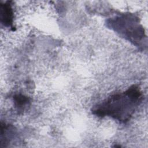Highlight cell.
<instances>
[{"label": "cell", "instance_id": "obj_1", "mask_svg": "<svg viewBox=\"0 0 148 148\" xmlns=\"http://www.w3.org/2000/svg\"><path fill=\"white\" fill-rule=\"evenodd\" d=\"M139 89L132 86L121 94L111 96L93 110L98 116H110L120 121H127L141 101Z\"/></svg>", "mask_w": 148, "mask_h": 148}, {"label": "cell", "instance_id": "obj_2", "mask_svg": "<svg viewBox=\"0 0 148 148\" xmlns=\"http://www.w3.org/2000/svg\"><path fill=\"white\" fill-rule=\"evenodd\" d=\"M1 21L2 24L6 27H13V10L10 5V2L8 1L0 5Z\"/></svg>", "mask_w": 148, "mask_h": 148}, {"label": "cell", "instance_id": "obj_3", "mask_svg": "<svg viewBox=\"0 0 148 148\" xmlns=\"http://www.w3.org/2000/svg\"><path fill=\"white\" fill-rule=\"evenodd\" d=\"M13 99L15 103V105L18 108H20L23 106H24L26 103H28L29 101L27 97L21 94L15 95L13 97Z\"/></svg>", "mask_w": 148, "mask_h": 148}]
</instances>
